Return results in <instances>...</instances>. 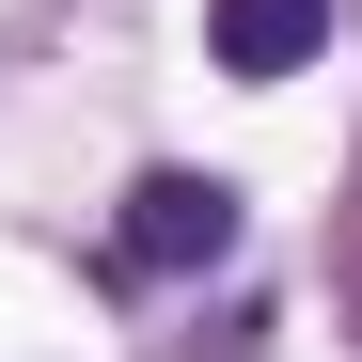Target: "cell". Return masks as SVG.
I'll return each instance as SVG.
<instances>
[{"label": "cell", "instance_id": "obj_1", "mask_svg": "<svg viewBox=\"0 0 362 362\" xmlns=\"http://www.w3.org/2000/svg\"><path fill=\"white\" fill-rule=\"evenodd\" d=\"M110 252H127L142 284H189V268L236 252V189H221V173H142L127 221H110Z\"/></svg>", "mask_w": 362, "mask_h": 362}, {"label": "cell", "instance_id": "obj_2", "mask_svg": "<svg viewBox=\"0 0 362 362\" xmlns=\"http://www.w3.org/2000/svg\"><path fill=\"white\" fill-rule=\"evenodd\" d=\"M205 47H221V79H299L331 47V0H205Z\"/></svg>", "mask_w": 362, "mask_h": 362}]
</instances>
